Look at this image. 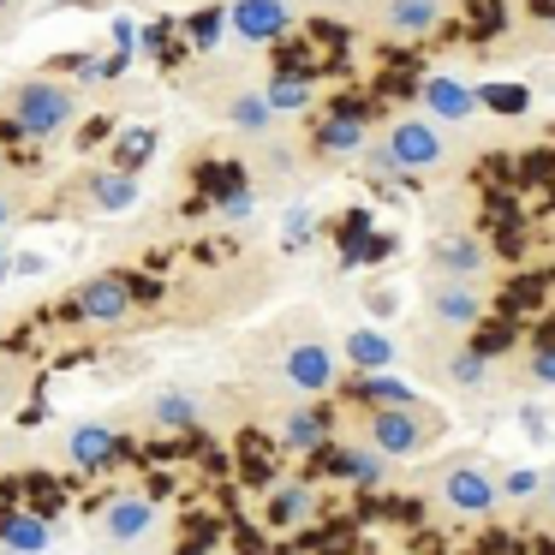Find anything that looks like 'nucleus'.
I'll return each instance as SVG.
<instances>
[{
	"label": "nucleus",
	"mask_w": 555,
	"mask_h": 555,
	"mask_svg": "<svg viewBox=\"0 0 555 555\" xmlns=\"http://www.w3.org/2000/svg\"><path fill=\"white\" fill-rule=\"evenodd\" d=\"M73 114H78L73 90L54 85V78H30V85L13 90V114H7L0 138H54L73 126Z\"/></svg>",
	"instance_id": "obj_1"
},
{
	"label": "nucleus",
	"mask_w": 555,
	"mask_h": 555,
	"mask_svg": "<svg viewBox=\"0 0 555 555\" xmlns=\"http://www.w3.org/2000/svg\"><path fill=\"white\" fill-rule=\"evenodd\" d=\"M364 430H371L364 442H371L383 460H412V454H424V448H430L436 412H424V406H371Z\"/></svg>",
	"instance_id": "obj_2"
},
{
	"label": "nucleus",
	"mask_w": 555,
	"mask_h": 555,
	"mask_svg": "<svg viewBox=\"0 0 555 555\" xmlns=\"http://www.w3.org/2000/svg\"><path fill=\"white\" fill-rule=\"evenodd\" d=\"M442 132H436L430 120H395L388 126V144L376 150V162H383L388 173H406V168H436L442 162Z\"/></svg>",
	"instance_id": "obj_3"
},
{
	"label": "nucleus",
	"mask_w": 555,
	"mask_h": 555,
	"mask_svg": "<svg viewBox=\"0 0 555 555\" xmlns=\"http://www.w3.org/2000/svg\"><path fill=\"white\" fill-rule=\"evenodd\" d=\"M436 495H442V507H454V514L478 519V514H490V507L502 502V483H495L483 466H472V460H460V466H448V472H442V483H436Z\"/></svg>",
	"instance_id": "obj_4"
},
{
	"label": "nucleus",
	"mask_w": 555,
	"mask_h": 555,
	"mask_svg": "<svg viewBox=\"0 0 555 555\" xmlns=\"http://www.w3.org/2000/svg\"><path fill=\"white\" fill-rule=\"evenodd\" d=\"M66 317H85V323H120L132 317V293H126L120 275H96L66 299Z\"/></svg>",
	"instance_id": "obj_5"
},
{
	"label": "nucleus",
	"mask_w": 555,
	"mask_h": 555,
	"mask_svg": "<svg viewBox=\"0 0 555 555\" xmlns=\"http://www.w3.org/2000/svg\"><path fill=\"white\" fill-rule=\"evenodd\" d=\"M228 25H233V37H245V42H275V37H287L293 13H287V0H233Z\"/></svg>",
	"instance_id": "obj_6"
},
{
	"label": "nucleus",
	"mask_w": 555,
	"mask_h": 555,
	"mask_svg": "<svg viewBox=\"0 0 555 555\" xmlns=\"http://www.w3.org/2000/svg\"><path fill=\"white\" fill-rule=\"evenodd\" d=\"M323 466L335 472V478H347L352 490H376V483L388 478V460L376 454L371 442H347V448H323Z\"/></svg>",
	"instance_id": "obj_7"
},
{
	"label": "nucleus",
	"mask_w": 555,
	"mask_h": 555,
	"mask_svg": "<svg viewBox=\"0 0 555 555\" xmlns=\"http://www.w3.org/2000/svg\"><path fill=\"white\" fill-rule=\"evenodd\" d=\"M150 526H156V502L150 495H108V507H102L108 543H138V538H150Z\"/></svg>",
	"instance_id": "obj_8"
},
{
	"label": "nucleus",
	"mask_w": 555,
	"mask_h": 555,
	"mask_svg": "<svg viewBox=\"0 0 555 555\" xmlns=\"http://www.w3.org/2000/svg\"><path fill=\"white\" fill-rule=\"evenodd\" d=\"M287 383L305 388V395H323V388H335V352L323 347V340H305V347L287 352Z\"/></svg>",
	"instance_id": "obj_9"
},
{
	"label": "nucleus",
	"mask_w": 555,
	"mask_h": 555,
	"mask_svg": "<svg viewBox=\"0 0 555 555\" xmlns=\"http://www.w3.org/2000/svg\"><path fill=\"white\" fill-rule=\"evenodd\" d=\"M66 454H73L78 472H108L120 460V430H108V424H78L66 436Z\"/></svg>",
	"instance_id": "obj_10"
},
{
	"label": "nucleus",
	"mask_w": 555,
	"mask_h": 555,
	"mask_svg": "<svg viewBox=\"0 0 555 555\" xmlns=\"http://www.w3.org/2000/svg\"><path fill=\"white\" fill-rule=\"evenodd\" d=\"M281 49H275V73H293V78H323V73H335L340 66V54H323V49H311V37H275Z\"/></svg>",
	"instance_id": "obj_11"
},
{
	"label": "nucleus",
	"mask_w": 555,
	"mask_h": 555,
	"mask_svg": "<svg viewBox=\"0 0 555 555\" xmlns=\"http://www.w3.org/2000/svg\"><path fill=\"white\" fill-rule=\"evenodd\" d=\"M418 96H424V108H430L436 120H448V126H454V120H466V114L478 108V102H472V90L460 85V78H442V73H436V78H424V85H418Z\"/></svg>",
	"instance_id": "obj_12"
},
{
	"label": "nucleus",
	"mask_w": 555,
	"mask_h": 555,
	"mask_svg": "<svg viewBox=\"0 0 555 555\" xmlns=\"http://www.w3.org/2000/svg\"><path fill=\"white\" fill-rule=\"evenodd\" d=\"M430 311L442 317L448 328H472L483 317V299H478V287H466V281H442L436 299H430Z\"/></svg>",
	"instance_id": "obj_13"
},
{
	"label": "nucleus",
	"mask_w": 555,
	"mask_h": 555,
	"mask_svg": "<svg viewBox=\"0 0 555 555\" xmlns=\"http://www.w3.org/2000/svg\"><path fill=\"white\" fill-rule=\"evenodd\" d=\"M0 543L18 550V555H42V550H49V526H42V514L13 507V514H0Z\"/></svg>",
	"instance_id": "obj_14"
},
{
	"label": "nucleus",
	"mask_w": 555,
	"mask_h": 555,
	"mask_svg": "<svg viewBox=\"0 0 555 555\" xmlns=\"http://www.w3.org/2000/svg\"><path fill=\"white\" fill-rule=\"evenodd\" d=\"M281 448H287V454H323L328 448V418L323 412H293V418L281 424Z\"/></svg>",
	"instance_id": "obj_15"
},
{
	"label": "nucleus",
	"mask_w": 555,
	"mask_h": 555,
	"mask_svg": "<svg viewBox=\"0 0 555 555\" xmlns=\"http://www.w3.org/2000/svg\"><path fill=\"white\" fill-rule=\"evenodd\" d=\"M347 364H359V371H388V364H395V335H383V328H352Z\"/></svg>",
	"instance_id": "obj_16"
},
{
	"label": "nucleus",
	"mask_w": 555,
	"mask_h": 555,
	"mask_svg": "<svg viewBox=\"0 0 555 555\" xmlns=\"http://www.w3.org/2000/svg\"><path fill=\"white\" fill-rule=\"evenodd\" d=\"M311 514H317L311 483H281V490L269 495V526H305Z\"/></svg>",
	"instance_id": "obj_17"
},
{
	"label": "nucleus",
	"mask_w": 555,
	"mask_h": 555,
	"mask_svg": "<svg viewBox=\"0 0 555 555\" xmlns=\"http://www.w3.org/2000/svg\"><path fill=\"white\" fill-rule=\"evenodd\" d=\"M150 156H156V132H150V126H126V132L114 138L108 168H114V173H138Z\"/></svg>",
	"instance_id": "obj_18"
},
{
	"label": "nucleus",
	"mask_w": 555,
	"mask_h": 555,
	"mask_svg": "<svg viewBox=\"0 0 555 555\" xmlns=\"http://www.w3.org/2000/svg\"><path fill=\"white\" fill-rule=\"evenodd\" d=\"M90 204L96 209H108V216H120V209H132L138 204V173H96L90 180Z\"/></svg>",
	"instance_id": "obj_19"
},
{
	"label": "nucleus",
	"mask_w": 555,
	"mask_h": 555,
	"mask_svg": "<svg viewBox=\"0 0 555 555\" xmlns=\"http://www.w3.org/2000/svg\"><path fill=\"white\" fill-rule=\"evenodd\" d=\"M138 42H144V54H156L162 66H180V61H185V30L173 25V18L144 25V30H138Z\"/></svg>",
	"instance_id": "obj_20"
},
{
	"label": "nucleus",
	"mask_w": 555,
	"mask_h": 555,
	"mask_svg": "<svg viewBox=\"0 0 555 555\" xmlns=\"http://www.w3.org/2000/svg\"><path fill=\"white\" fill-rule=\"evenodd\" d=\"M371 406H418V395H412V383H400V376L388 371H364V383H352Z\"/></svg>",
	"instance_id": "obj_21"
},
{
	"label": "nucleus",
	"mask_w": 555,
	"mask_h": 555,
	"mask_svg": "<svg viewBox=\"0 0 555 555\" xmlns=\"http://www.w3.org/2000/svg\"><path fill=\"white\" fill-rule=\"evenodd\" d=\"M245 185L240 162H197V192H204V204H221V197H233Z\"/></svg>",
	"instance_id": "obj_22"
},
{
	"label": "nucleus",
	"mask_w": 555,
	"mask_h": 555,
	"mask_svg": "<svg viewBox=\"0 0 555 555\" xmlns=\"http://www.w3.org/2000/svg\"><path fill=\"white\" fill-rule=\"evenodd\" d=\"M436 18H442V0H388V30L418 37V30H430Z\"/></svg>",
	"instance_id": "obj_23"
},
{
	"label": "nucleus",
	"mask_w": 555,
	"mask_h": 555,
	"mask_svg": "<svg viewBox=\"0 0 555 555\" xmlns=\"http://www.w3.org/2000/svg\"><path fill=\"white\" fill-rule=\"evenodd\" d=\"M472 102H478V108H490V114H507V120H514V114H526V108H531V90H526V85H507V78H495V85L472 90Z\"/></svg>",
	"instance_id": "obj_24"
},
{
	"label": "nucleus",
	"mask_w": 555,
	"mask_h": 555,
	"mask_svg": "<svg viewBox=\"0 0 555 555\" xmlns=\"http://www.w3.org/2000/svg\"><path fill=\"white\" fill-rule=\"evenodd\" d=\"M436 269H442V275H472V269H483V245L478 240H466V233H460V240H442L436 245Z\"/></svg>",
	"instance_id": "obj_25"
},
{
	"label": "nucleus",
	"mask_w": 555,
	"mask_h": 555,
	"mask_svg": "<svg viewBox=\"0 0 555 555\" xmlns=\"http://www.w3.org/2000/svg\"><path fill=\"white\" fill-rule=\"evenodd\" d=\"M502 0H466V25H454V37L460 42H483V37H495L502 30Z\"/></svg>",
	"instance_id": "obj_26"
},
{
	"label": "nucleus",
	"mask_w": 555,
	"mask_h": 555,
	"mask_svg": "<svg viewBox=\"0 0 555 555\" xmlns=\"http://www.w3.org/2000/svg\"><path fill=\"white\" fill-rule=\"evenodd\" d=\"M359 144H364V126H359V120H340V114H328V120L317 126V150H323V156H352Z\"/></svg>",
	"instance_id": "obj_27"
},
{
	"label": "nucleus",
	"mask_w": 555,
	"mask_h": 555,
	"mask_svg": "<svg viewBox=\"0 0 555 555\" xmlns=\"http://www.w3.org/2000/svg\"><path fill=\"white\" fill-rule=\"evenodd\" d=\"M388 251H395V233H371V228H364V233H352V240L340 245V263L364 269V263H383Z\"/></svg>",
	"instance_id": "obj_28"
},
{
	"label": "nucleus",
	"mask_w": 555,
	"mask_h": 555,
	"mask_svg": "<svg viewBox=\"0 0 555 555\" xmlns=\"http://www.w3.org/2000/svg\"><path fill=\"white\" fill-rule=\"evenodd\" d=\"M150 418H156V430H192V424H197V400L156 395V400H150Z\"/></svg>",
	"instance_id": "obj_29"
},
{
	"label": "nucleus",
	"mask_w": 555,
	"mask_h": 555,
	"mask_svg": "<svg viewBox=\"0 0 555 555\" xmlns=\"http://www.w3.org/2000/svg\"><path fill=\"white\" fill-rule=\"evenodd\" d=\"M269 108L275 114H299L305 102H311V78H293V73H275V85H269Z\"/></svg>",
	"instance_id": "obj_30"
},
{
	"label": "nucleus",
	"mask_w": 555,
	"mask_h": 555,
	"mask_svg": "<svg viewBox=\"0 0 555 555\" xmlns=\"http://www.w3.org/2000/svg\"><path fill=\"white\" fill-rule=\"evenodd\" d=\"M221 25H228V13H216V7H204V13H192L185 18V49H216L221 42Z\"/></svg>",
	"instance_id": "obj_31"
},
{
	"label": "nucleus",
	"mask_w": 555,
	"mask_h": 555,
	"mask_svg": "<svg viewBox=\"0 0 555 555\" xmlns=\"http://www.w3.org/2000/svg\"><path fill=\"white\" fill-rule=\"evenodd\" d=\"M448 376H454L460 388H483L490 383V359H483V352H454V359H448Z\"/></svg>",
	"instance_id": "obj_32"
},
{
	"label": "nucleus",
	"mask_w": 555,
	"mask_h": 555,
	"mask_svg": "<svg viewBox=\"0 0 555 555\" xmlns=\"http://www.w3.org/2000/svg\"><path fill=\"white\" fill-rule=\"evenodd\" d=\"M269 120H275V108H269L263 96H240V102H233V126H245V132H263Z\"/></svg>",
	"instance_id": "obj_33"
},
{
	"label": "nucleus",
	"mask_w": 555,
	"mask_h": 555,
	"mask_svg": "<svg viewBox=\"0 0 555 555\" xmlns=\"http://www.w3.org/2000/svg\"><path fill=\"white\" fill-rule=\"evenodd\" d=\"M478 180L490 192H514V156H483L478 162Z\"/></svg>",
	"instance_id": "obj_34"
},
{
	"label": "nucleus",
	"mask_w": 555,
	"mask_h": 555,
	"mask_svg": "<svg viewBox=\"0 0 555 555\" xmlns=\"http://www.w3.org/2000/svg\"><path fill=\"white\" fill-rule=\"evenodd\" d=\"M531 383H555V340L550 335L531 347Z\"/></svg>",
	"instance_id": "obj_35"
},
{
	"label": "nucleus",
	"mask_w": 555,
	"mask_h": 555,
	"mask_svg": "<svg viewBox=\"0 0 555 555\" xmlns=\"http://www.w3.org/2000/svg\"><path fill=\"white\" fill-rule=\"evenodd\" d=\"M507 340H514V328L495 323V328H483V335L472 340V352H483V359H490V352H502V347H507Z\"/></svg>",
	"instance_id": "obj_36"
},
{
	"label": "nucleus",
	"mask_w": 555,
	"mask_h": 555,
	"mask_svg": "<svg viewBox=\"0 0 555 555\" xmlns=\"http://www.w3.org/2000/svg\"><path fill=\"white\" fill-rule=\"evenodd\" d=\"M495 483H502V495H531L538 490V472L519 466V472H507V478H495Z\"/></svg>",
	"instance_id": "obj_37"
},
{
	"label": "nucleus",
	"mask_w": 555,
	"mask_h": 555,
	"mask_svg": "<svg viewBox=\"0 0 555 555\" xmlns=\"http://www.w3.org/2000/svg\"><path fill=\"white\" fill-rule=\"evenodd\" d=\"M311 240V216H287V245H305Z\"/></svg>",
	"instance_id": "obj_38"
},
{
	"label": "nucleus",
	"mask_w": 555,
	"mask_h": 555,
	"mask_svg": "<svg viewBox=\"0 0 555 555\" xmlns=\"http://www.w3.org/2000/svg\"><path fill=\"white\" fill-rule=\"evenodd\" d=\"M102 138H108V120H90V126H85V150L102 144Z\"/></svg>",
	"instance_id": "obj_39"
},
{
	"label": "nucleus",
	"mask_w": 555,
	"mask_h": 555,
	"mask_svg": "<svg viewBox=\"0 0 555 555\" xmlns=\"http://www.w3.org/2000/svg\"><path fill=\"white\" fill-rule=\"evenodd\" d=\"M526 7H531V18H550L555 13V0H526Z\"/></svg>",
	"instance_id": "obj_40"
},
{
	"label": "nucleus",
	"mask_w": 555,
	"mask_h": 555,
	"mask_svg": "<svg viewBox=\"0 0 555 555\" xmlns=\"http://www.w3.org/2000/svg\"><path fill=\"white\" fill-rule=\"evenodd\" d=\"M550 507H555V478H550Z\"/></svg>",
	"instance_id": "obj_41"
},
{
	"label": "nucleus",
	"mask_w": 555,
	"mask_h": 555,
	"mask_svg": "<svg viewBox=\"0 0 555 555\" xmlns=\"http://www.w3.org/2000/svg\"><path fill=\"white\" fill-rule=\"evenodd\" d=\"M0 221H7V204H0Z\"/></svg>",
	"instance_id": "obj_42"
},
{
	"label": "nucleus",
	"mask_w": 555,
	"mask_h": 555,
	"mask_svg": "<svg viewBox=\"0 0 555 555\" xmlns=\"http://www.w3.org/2000/svg\"><path fill=\"white\" fill-rule=\"evenodd\" d=\"M550 25H555V13H550Z\"/></svg>",
	"instance_id": "obj_43"
},
{
	"label": "nucleus",
	"mask_w": 555,
	"mask_h": 555,
	"mask_svg": "<svg viewBox=\"0 0 555 555\" xmlns=\"http://www.w3.org/2000/svg\"><path fill=\"white\" fill-rule=\"evenodd\" d=\"M0 269H7V263H0Z\"/></svg>",
	"instance_id": "obj_44"
}]
</instances>
